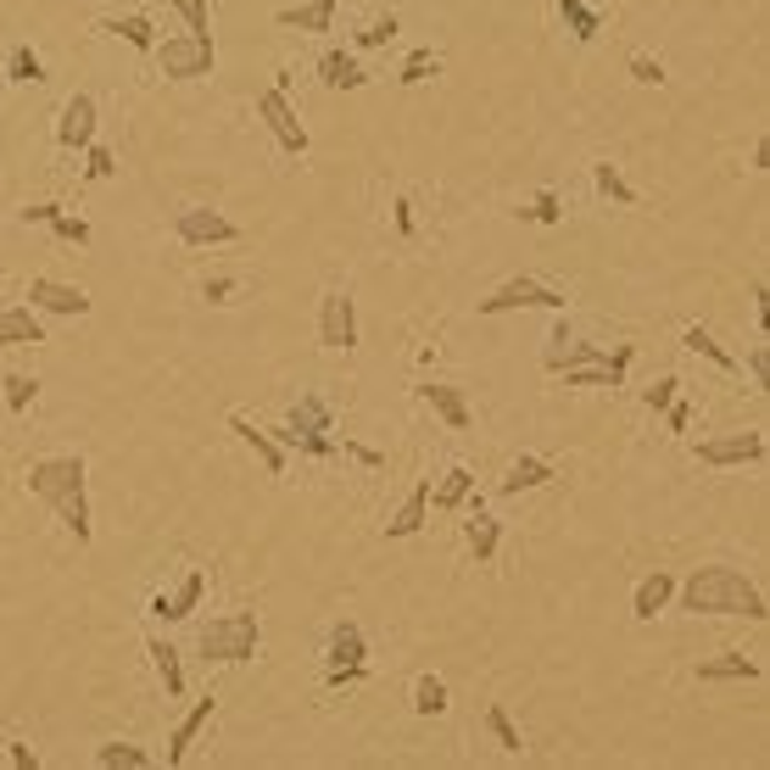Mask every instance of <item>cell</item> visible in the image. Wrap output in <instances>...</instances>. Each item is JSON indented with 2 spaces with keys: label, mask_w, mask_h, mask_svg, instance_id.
<instances>
[{
  "label": "cell",
  "mask_w": 770,
  "mask_h": 770,
  "mask_svg": "<svg viewBox=\"0 0 770 770\" xmlns=\"http://www.w3.org/2000/svg\"><path fill=\"white\" fill-rule=\"evenodd\" d=\"M670 598H675V575H670V570H653V575H642V581H636L631 614H636V620H653L659 609H670Z\"/></svg>",
  "instance_id": "20"
},
{
  "label": "cell",
  "mask_w": 770,
  "mask_h": 770,
  "mask_svg": "<svg viewBox=\"0 0 770 770\" xmlns=\"http://www.w3.org/2000/svg\"><path fill=\"white\" fill-rule=\"evenodd\" d=\"M419 397L442 414V425H447V431H470V403H464L458 385H436V379H425V385H419Z\"/></svg>",
  "instance_id": "19"
},
{
  "label": "cell",
  "mask_w": 770,
  "mask_h": 770,
  "mask_svg": "<svg viewBox=\"0 0 770 770\" xmlns=\"http://www.w3.org/2000/svg\"><path fill=\"white\" fill-rule=\"evenodd\" d=\"M201 592H207V570H190V575L179 581L174 598H162V592L151 598V614H157V620H190L196 603H201Z\"/></svg>",
  "instance_id": "15"
},
{
  "label": "cell",
  "mask_w": 770,
  "mask_h": 770,
  "mask_svg": "<svg viewBox=\"0 0 770 770\" xmlns=\"http://www.w3.org/2000/svg\"><path fill=\"white\" fill-rule=\"evenodd\" d=\"M85 481H90V470H85L79 453H62V458H40V464H29V492H34V497H40L68 531H73V542H90V536H96Z\"/></svg>",
  "instance_id": "1"
},
{
  "label": "cell",
  "mask_w": 770,
  "mask_h": 770,
  "mask_svg": "<svg viewBox=\"0 0 770 770\" xmlns=\"http://www.w3.org/2000/svg\"><path fill=\"white\" fill-rule=\"evenodd\" d=\"M174 235H179L185 246H229V240H240V224L224 218L218 207H179Z\"/></svg>",
  "instance_id": "8"
},
{
  "label": "cell",
  "mask_w": 770,
  "mask_h": 770,
  "mask_svg": "<svg viewBox=\"0 0 770 770\" xmlns=\"http://www.w3.org/2000/svg\"><path fill=\"white\" fill-rule=\"evenodd\" d=\"M7 753H12V764H18V770H34V764H40V753H34L29 742H12Z\"/></svg>",
  "instance_id": "47"
},
{
  "label": "cell",
  "mask_w": 770,
  "mask_h": 770,
  "mask_svg": "<svg viewBox=\"0 0 770 770\" xmlns=\"http://www.w3.org/2000/svg\"><path fill=\"white\" fill-rule=\"evenodd\" d=\"M414 709L419 714H447V681L442 675H419L414 681Z\"/></svg>",
  "instance_id": "35"
},
{
  "label": "cell",
  "mask_w": 770,
  "mask_h": 770,
  "mask_svg": "<svg viewBox=\"0 0 770 770\" xmlns=\"http://www.w3.org/2000/svg\"><path fill=\"white\" fill-rule=\"evenodd\" d=\"M681 609H692V614H742V620H764L770 614L764 609V592L742 570H731V564L692 570L687 586H681Z\"/></svg>",
  "instance_id": "2"
},
{
  "label": "cell",
  "mask_w": 770,
  "mask_h": 770,
  "mask_svg": "<svg viewBox=\"0 0 770 770\" xmlns=\"http://www.w3.org/2000/svg\"><path fill=\"white\" fill-rule=\"evenodd\" d=\"M201 290H207V302H229V290H235V279H207Z\"/></svg>",
  "instance_id": "48"
},
{
  "label": "cell",
  "mask_w": 770,
  "mask_h": 770,
  "mask_svg": "<svg viewBox=\"0 0 770 770\" xmlns=\"http://www.w3.org/2000/svg\"><path fill=\"white\" fill-rule=\"evenodd\" d=\"M101 29H107V34H118V40H129L135 51H151V46H157V29H151V18H140V12L101 18Z\"/></svg>",
  "instance_id": "29"
},
{
  "label": "cell",
  "mask_w": 770,
  "mask_h": 770,
  "mask_svg": "<svg viewBox=\"0 0 770 770\" xmlns=\"http://www.w3.org/2000/svg\"><path fill=\"white\" fill-rule=\"evenodd\" d=\"M229 431H235V436H240V442H246L257 458H263V470H268V475H285V447H279V442H274L263 425H251L246 414H229Z\"/></svg>",
  "instance_id": "18"
},
{
  "label": "cell",
  "mask_w": 770,
  "mask_h": 770,
  "mask_svg": "<svg viewBox=\"0 0 770 770\" xmlns=\"http://www.w3.org/2000/svg\"><path fill=\"white\" fill-rule=\"evenodd\" d=\"M759 458H764V436H759V431H742V436H709V442H698V464H709V470L759 464Z\"/></svg>",
  "instance_id": "11"
},
{
  "label": "cell",
  "mask_w": 770,
  "mask_h": 770,
  "mask_svg": "<svg viewBox=\"0 0 770 770\" xmlns=\"http://www.w3.org/2000/svg\"><path fill=\"white\" fill-rule=\"evenodd\" d=\"M397 235H414V201H397Z\"/></svg>",
  "instance_id": "50"
},
{
  "label": "cell",
  "mask_w": 770,
  "mask_h": 770,
  "mask_svg": "<svg viewBox=\"0 0 770 770\" xmlns=\"http://www.w3.org/2000/svg\"><path fill=\"white\" fill-rule=\"evenodd\" d=\"M363 653H368V642H363L357 620H340V625L329 631V648H324L329 670H340V664H363Z\"/></svg>",
  "instance_id": "26"
},
{
  "label": "cell",
  "mask_w": 770,
  "mask_h": 770,
  "mask_svg": "<svg viewBox=\"0 0 770 770\" xmlns=\"http://www.w3.org/2000/svg\"><path fill=\"white\" fill-rule=\"evenodd\" d=\"M631 79H636V85H664V68H659L653 57H631Z\"/></svg>",
  "instance_id": "45"
},
{
  "label": "cell",
  "mask_w": 770,
  "mask_h": 770,
  "mask_svg": "<svg viewBox=\"0 0 770 770\" xmlns=\"http://www.w3.org/2000/svg\"><path fill=\"white\" fill-rule=\"evenodd\" d=\"M96 140V96H68V107H62V124H57V146L62 151H85Z\"/></svg>",
  "instance_id": "13"
},
{
  "label": "cell",
  "mask_w": 770,
  "mask_h": 770,
  "mask_svg": "<svg viewBox=\"0 0 770 770\" xmlns=\"http://www.w3.org/2000/svg\"><path fill=\"white\" fill-rule=\"evenodd\" d=\"M431 73H436V57H431V51H414V57L403 62V85H425Z\"/></svg>",
  "instance_id": "44"
},
{
  "label": "cell",
  "mask_w": 770,
  "mask_h": 770,
  "mask_svg": "<svg viewBox=\"0 0 770 770\" xmlns=\"http://www.w3.org/2000/svg\"><path fill=\"white\" fill-rule=\"evenodd\" d=\"M23 218L29 224H51V235L57 240H73V246H90V224L85 218H68L57 201H40V207H23Z\"/></svg>",
  "instance_id": "22"
},
{
  "label": "cell",
  "mask_w": 770,
  "mask_h": 770,
  "mask_svg": "<svg viewBox=\"0 0 770 770\" xmlns=\"http://www.w3.org/2000/svg\"><path fill=\"white\" fill-rule=\"evenodd\" d=\"M318 79H324V90H357V85H368V73L357 68V57H352V51H324Z\"/></svg>",
  "instance_id": "24"
},
{
  "label": "cell",
  "mask_w": 770,
  "mask_h": 770,
  "mask_svg": "<svg viewBox=\"0 0 770 770\" xmlns=\"http://www.w3.org/2000/svg\"><path fill=\"white\" fill-rule=\"evenodd\" d=\"M748 368H753V385H759V392H764V385H770V352H764V346H753Z\"/></svg>",
  "instance_id": "46"
},
{
  "label": "cell",
  "mask_w": 770,
  "mask_h": 770,
  "mask_svg": "<svg viewBox=\"0 0 770 770\" xmlns=\"http://www.w3.org/2000/svg\"><path fill=\"white\" fill-rule=\"evenodd\" d=\"M486 725H492V737H497V748H503V753H520V748H525V742H520V725L509 720V709H503V703H492V709H486Z\"/></svg>",
  "instance_id": "36"
},
{
  "label": "cell",
  "mask_w": 770,
  "mask_h": 770,
  "mask_svg": "<svg viewBox=\"0 0 770 770\" xmlns=\"http://www.w3.org/2000/svg\"><path fill=\"white\" fill-rule=\"evenodd\" d=\"M146 653H151V664H157V675H162V692H168V698H179V692H185V670H179V648L157 636V642H151Z\"/></svg>",
  "instance_id": "31"
},
{
  "label": "cell",
  "mask_w": 770,
  "mask_h": 770,
  "mask_svg": "<svg viewBox=\"0 0 770 770\" xmlns=\"http://www.w3.org/2000/svg\"><path fill=\"white\" fill-rule=\"evenodd\" d=\"M425 514H431V481H419V486L408 492V503H403L392 520H385V536H397V542H403V536H419V531H425Z\"/></svg>",
  "instance_id": "21"
},
{
  "label": "cell",
  "mask_w": 770,
  "mask_h": 770,
  "mask_svg": "<svg viewBox=\"0 0 770 770\" xmlns=\"http://www.w3.org/2000/svg\"><path fill=\"white\" fill-rule=\"evenodd\" d=\"M7 79H12V85H40V79H46V68H40V57H34L29 46H18V51H12V62H7Z\"/></svg>",
  "instance_id": "38"
},
{
  "label": "cell",
  "mask_w": 770,
  "mask_h": 770,
  "mask_svg": "<svg viewBox=\"0 0 770 770\" xmlns=\"http://www.w3.org/2000/svg\"><path fill=\"white\" fill-rule=\"evenodd\" d=\"M675 385H681V379H659V385H648V392H642L648 414H664V408L675 403Z\"/></svg>",
  "instance_id": "43"
},
{
  "label": "cell",
  "mask_w": 770,
  "mask_h": 770,
  "mask_svg": "<svg viewBox=\"0 0 770 770\" xmlns=\"http://www.w3.org/2000/svg\"><path fill=\"white\" fill-rule=\"evenodd\" d=\"M586 363H614V368L625 374V368H631V340H620L614 352H603V346H592V340H575L570 324H553V335H547V346H542V368H547V374H570V368H586Z\"/></svg>",
  "instance_id": "5"
},
{
  "label": "cell",
  "mask_w": 770,
  "mask_h": 770,
  "mask_svg": "<svg viewBox=\"0 0 770 770\" xmlns=\"http://www.w3.org/2000/svg\"><path fill=\"white\" fill-rule=\"evenodd\" d=\"M168 7L185 18V29H190V34H213V29H207V18H213V0H168Z\"/></svg>",
  "instance_id": "39"
},
{
  "label": "cell",
  "mask_w": 770,
  "mask_h": 770,
  "mask_svg": "<svg viewBox=\"0 0 770 770\" xmlns=\"http://www.w3.org/2000/svg\"><path fill=\"white\" fill-rule=\"evenodd\" d=\"M257 642H263V625H257L251 609L218 614V620H207V625L196 631V648H201L207 664H240V659L257 653Z\"/></svg>",
  "instance_id": "3"
},
{
  "label": "cell",
  "mask_w": 770,
  "mask_h": 770,
  "mask_svg": "<svg viewBox=\"0 0 770 770\" xmlns=\"http://www.w3.org/2000/svg\"><path fill=\"white\" fill-rule=\"evenodd\" d=\"M29 307L34 313H62V318H85L90 313V296L79 285H62V279H29Z\"/></svg>",
  "instance_id": "12"
},
{
  "label": "cell",
  "mask_w": 770,
  "mask_h": 770,
  "mask_svg": "<svg viewBox=\"0 0 770 770\" xmlns=\"http://www.w3.org/2000/svg\"><path fill=\"white\" fill-rule=\"evenodd\" d=\"M559 470L547 464V458H520L509 475H503V497H520V492H536V486H547Z\"/></svg>",
  "instance_id": "27"
},
{
  "label": "cell",
  "mask_w": 770,
  "mask_h": 770,
  "mask_svg": "<svg viewBox=\"0 0 770 770\" xmlns=\"http://www.w3.org/2000/svg\"><path fill=\"white\" fill-rule=\"evenodd\" d=\"M157 51V68H162V79H207L213 73V62H218V51H213V34H174V40H162V46H151Z\"/></svg>",
  "instance_id": "6"
},
{
  "label": "cell",
  "mask_w": 770,
  "mask_h": 770,
  "mask_svg": "<svg viewBox=\"0 0 770 770\" xmlns=\"http://www.w3.org/2000/svg\"><path fill=\"white\" fill-rule=\"evenodd\" d=\"M34 397H40V379L34 374H7V408L12 414H29Z\"/></svg>",
  "instance_id": "37"
},
{
  "label": "cell",
  "mask_w": 770,
  "mask_h": 770,
  "mask_svg": "<svg viewBox=\"0 0 770 770\" xmlns=\"http://www.w3.org/2000/svg\"><path fill=\"white\" fill-rule=\"evenodd\" d=\"M520 218H536V224H559V218H564V207H559V196H553V190H542V196H536V207H520Z\"/></svg>",
  "instance_id": "42"
},
{
  "label": "cell",
  "mask_w": 770,
  "mask_h": 770,
  "mask_svg": "<svg viewBox=\"0 0 770 770\" xmlns=\"http://www.w3.org/2000/svg\"><path fill=\"white\" fill-rule=\"evenodd\" d=\"M335 12H340V0H307V7H285L274 23L279 29H302V34H329Z\"/></svg>",
  "instance_id": "17"
},
{
  "label": "cell",
  "mask_w": 770,
  "mask_h": 770,
  "mask_svg": "<svg viewBox=\"0 0 770 770\" xmlns=\"http://www.w3.org/2000/svg\"><path fill=\"white\" fill-rule=\"evenodd\" d=\"M681 346H687V352H698V357H709V363H714V368H725V374L737 368V357H731V352H725V346H720L703 324H687V329H681Z\"/></svg>",
  "instance_id": "30"
},
{
  "label": "cell",
  "mask_w": 770,
  "mask_h": 770,
  "mask_svg": "<svg viewBox=\"0 0 770 770\" xmlns=\"http://www.w3.org/2000/svg\"><path fill=\"white\" fill-rule=\"evenodd\" d=\"M318 346H329V352H352L357 346V313H352L346 290H324V302H318Z\"/></svg>",
  "instance_id": "10"
},
{
  "label": "cell",
  "mask_w": 770,
  "mask_h": 770,
  "mask_svg": "<svg viewBox=\"0 0 770 770\" xmlns=\"http://www.w3.org/2000/svg\"><path fill=\"white\" fill-rule=\"evenodd\" d=\"M470 492H475V475H470L464 464H453V470L442 475V486H431V509H442V514H458V509L470 503Z\"/></svg>",
  "instance_id": "25"
},
{
  "label": "cell",
  "mask_w": 770,
  "mask_h": 770,
  "mask_svg": "<svg viewBox=\"0 0 770 770\" xmlns=\"http://www.w3.org/2000/svg\"><path fill=\"white\" fill-rule=\"evenodd\" d=\"M497 542H503V520L486 514V509L475 503V514L464 520V547H470V559H475V564H492V559H497Z\"/></svg>",
  "instance_id": "14"
},
{
  "label": "cell",
  "mask_w": 770,
  "mask_h": 770,
  "mask_svg": "<svg viewBox=\"0 0 770 770\" xmlns=\"http://www.w3.org/2000/svg\"><path fill=\"white\" fill-rule=\"evenodd\" d=\"M85 151H90V162H85V174H90V179H112V174H118V157H112L107 146H96V140H90Z\"/></svg>",
  "instance_id": "41"
},
{
  "label": "cell",
  "mask_w": 770,
  "mask_h": 770,
  "mask_svg": "<svg viewBox=\"0 0 770 770\" xmlns=\"http://www.w3.org/2000/svg\"><path fill=\"white\" fill-rule=\"evenodd\" d=\"M764 670L753 664V659H742V653H725V659H703L698 664V681H759Z\"/></svg>",
  "instance_id": "28"
},
{
  "label": "cell",
  "mask_w": 770,
  "mask_h": 770,
  "mask_svg": "<svg viewBox=\"0 0 770 770\" xmlns=\"http://www.w3.org/2000/svg\"><path fill=\"white\" fill-rule=\"evenodd\" d=\"M592 185H598L614 207H636V190L620 179V168H614V162H592Z\"/></svg>",
  "instance_id": "32"
},
{
  "label": "cell",
  "mask_w": 770,
  "mask_h": 770,
  "mask_svg": "<svg viewBox=\"0 0 770 770\" xmlns=\"http://www.w3.org/2000/svg\"><path fill=\"white\" fill-rule=\"evenodd\" d=\"M46 340V324L40 313L23 302V307H0V346H40Z\"/></svg>",
  "instance_id": "16"
},
{
  "label": "cell",
  "mask_w": 770,
  "mask_h": 770,
  "mask_svg": "<svg viewBox=\"0 0 770 770\" xmlns=\"http://www.w3.org/2000/svg\"><path fill=\"white\" fill-rule=\"evenodd\" d=\"M335 425V414H329V403L324 397H296V408H290V419L274 431V442L285 447V453H307V458H335V436H324Z\"/></svg>",
  "instance_id": "4"
},
{
  "label": "cell",
  "mask_w": 770,
  "mask_h": 770,
  "mask_svg": "<svg viewBox=\"0 0 770 770\" xmlns=\"http://www.w3.org/2000/svg\"><path fill=\"white\" fill-rule=\"evenodd\" d=\"M257 118L268 124V135L279 140V151H290V157L307 151V129H302V118H296V107H290L285 90H263L257 96Z\"/></svg>",
  "instance_id": "9"
},
{
  "label": "cell",
  "mask_w": 770,
  "mask_h": 770,
  "mask_svg": "<svg viewBox=\"0 0 770 770\" xmlns=\"http://www.w3.org/2000/svg\"><path fill=\"white\" fill-rule=\"evenodd\" d=\"M397 29H403V23H397L392 12H385V18H374V23L357 34V46H363V51H368V46H385V40H397Z\"/></svg>",
  "instance_id": "40"
},
{
  "label": "cell",
  "mask_w": 770,
  "mask_h": 770,
  "mask_svg": "<svg viewBox=\"0 0 770 770\" xmlns=\"http://www.w3.org/2000/svg\"><path fill=\"white\" fill-rule=\"evenodd\" d=\"M664 414H670V431H687V425H692V408H687V403H670Z\"/></svg>",
  "instance_id": "49"
},
{
  "label": "cell",
  "mask_w": 770,
  "mask_h": 770,
  "mask_svg": "<svg viewBox=\"0 0 770 770\" xmlns=\"http://www.w3.org/2000/svg\"><path fill=\"white\" fill-rule=\"evenodd\" d=\"M213 709H218V698H196V709L174 725V737H168V764H185V753H190V742L201 737V725L213 720Z\"/></svg>",
  "instance_id": "23"
},
{
  "label": "cell",
  "mask_w": 770,
  "mask_h": 770,
  "mask_svg": "<svg viewBox=\"0 0 770 770\" xmlns=\"http://www.w3.org/2000/svg\"><path fill=\"white\" fill-rule=\"evenodd\" d=\"M96 764H107V770H146L151 764V753L146 748H135V742H101V753H96Z\"/></svg>",
  "instance_id": "34"
},
{
  "label": "cell",
  "mask_w": 770,
  "mask_h": 770,
  "mask_svg": "<svg viewBox=\"0 0 770 770\" xmlns=\"http://www.w3.org/2000/svg\"><path fill=\"white\" fill-rule=\"evenodd\" d=\"M352 458H357V464H368V470H379V464H385L374 447H352Z\"/></svg>",
  "instance_id": "51"
},
{
  "label": "cell",
  "mask_w": 770,
  "mask_h": 770,
  "mask_svg": "<svg viewBox=\"0 0 770 770\" xmlns=\"http://www.w3.org/2000/svg\"><path fill=\"white\" fill-rule=\"evenodd\" d=\"M564 290H553V285H542V279H503L492 296H481L475 302V313H486V318H497V313H520V307H547V313H564Z\"/></svg>",
  "instance_id": "7"
},
{
  "label": "cell",
  "mask_w": 770,
  "mask_h": 770,
  "mask_svg": "<svg viewBox=\"0 0 770 770\" xmlns=\"http://www.w3.org/2000/svg\"><path fill=\"white\" fill-rule=\"evenodd\" d=\"M559 12H564V23H570V34L586 46V40H598V29H603V18L586 7V0H559Z\"/></svg>",
  "instance_id": "33"
}]
</instances>
